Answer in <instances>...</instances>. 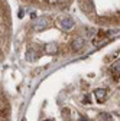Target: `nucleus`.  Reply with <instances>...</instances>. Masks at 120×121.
<instances>
[{
	"mask_svg": "<svg viewBox=\"0 0 120 121\" xmlns=\"http://www.w3.org/2000/svg\"><path fill=\"white\" fill-rule=\"evenodd\" d=\"M48 25H49V19H46V17H39L35 22V30H36V32H42L43 29L48 27Z\"/></svg>",
	"mask_w": 120,
	"mask_h": 121,
	"instance_id": "nucleus-1",
	"label": "nucleus"
},
{
	"mask_svg": "<svg viewBox=\"0 0 120 121\" xmlns=\"http://www.w3.org/2000/svg\"><path fill=\"white\" fill-rule=\"evenodd\" d=\"M45 52L49 53V55H55V53H58V45H56L55 42L48 43L46 46H45Z\"/></svg>",
	"mask_w": 120,
	"mask_h": 121,
	"instance_id": "nucleus-2",
	"label": "nucleus"
},
{
	"mask_svg": "<svg viewBox=\"0 0 120 121\" xmlns=\"http://www.w3.org/2000/svg\"><path fill=\"white\" fill-rule=\"evenodd\" d=\"M84 39H81V38H77L75 40L72 42V49L74 51H80V49H83L84 48Z\"/></svg>",
	"mask_w": 120,
	"mask_h": 121,
	"instance_id": "nucleus-3",
	"label": "nucleus"
},
{
	"mask_svg": "<svg viewBox=\"0 0 120 121\" xmlns=\"http://www.w3.org/2000/svg\"><path fill=\"white\" fill-rule=\"evenodd\" d=\"M61 26L64 27V29H67V30H69L72 26H74V20L71 19V17H64L62 20H61Z\"/></svg>",
	"mask_w": 120,
	"mask_h": 121,
	"instance_id": "nucleus-4",
	"label": "nucleus"
},
{
	"mask_svg": "<svg viewBox=\"0 0 120 121\" xmlns=\"http://www.w3.org/2000/svg\"><path fill=\"white\" fill-rule=\"evenodd\" d=\"M94 95H96V98L101 102V101H104V98H106V89L104 88H98V89H96L94 91Z\"/></svg>",
	"mask_w": 120,
	"mask_h": 121,
	"instance_id": "nucleus-5",
	"label": "nucleus"
},
{
	"mask_svg": "<svg viewBox=\"0 0 120 121\" xmlns=\"http://www.w3.org/2000/svg\"><path fill=\"white\" fill-rule=\"evenodd\" d=\"M26 59L31 60V62H32V60H35V59H36V52H35L33 49H29V51L26 52Z\"/></svg>",
	"mask_w": 120,
	"mask_h": 121,
	"instance_id": "nucleus-6",
	"label": "nucleus"
},
{
	"mask_svg": "<svg viewBox=\"0 0 120 121\" xmlns=\"http://www.w3.org/2000/svg\"><path fill=\"white\" fill-rule=\"evenodd\" d=\"M46 2H48L49 4H56V3H58V0H46Z\"/></svg>",
	"mask_w": 120,
	"mask_h": 121,
	"instance_id": "nucleus-7",
	"label": "nucleus"
},
{
	"mask_svg": "<svg viewBox=\"0 0 120 121\" xmlns=\"http://www.w3.org/2000/svg\"><path fill=\"white\" fill-rule=\"evenodd\" d=\"M80 121H87V118H85V117H83V118H81Z\"/></svg>",
	"mask_w": 120,
	"mask_h": 121,
	"instance_id": "nucleus-8",
	"label": "nucleus"
}]
</instances>
